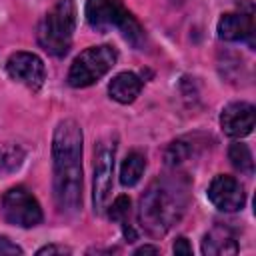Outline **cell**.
<instances>
[{"label":"cell","instance_id":"cell-1","mask_svg":"<svg viewBox=\"0 0 256 256\" xmlns=\"http://www.w3.org/2000/svg\"><path fill=\"white\" fill-rule=\"evenodd\" d=\"M54 200L62 214L82 206V130L74 120L58 122L52 138Z\"/></svg>","mask_w":256,"mask_h":256},{"label":"cell","instance_id":"cell-2","mask_svg":"<svg viewBox=\"0 0 256 256\" xmlns=\"http://www.w3.org/2000/svg\"><path fill=\"white\" fill-rule=\"evenodd\" d=\"M186 210V192L176 180H156L140 200V222L152 236L166 234Z\"/></svg>","mask_w":256,"mask_h":256},{"label":"cell","instance_id":"cell-3","mask_svg":"<svg viewBox=\"0 0 256 256\" xmlns=\"http://www.w3.org/2000/svg\"><path fill=\"white\" fill-rule=\"evenodd\" d=\"M74 28H76L74 0H58L38 24V42L48 54L62 58L70 50Z\"/></svg>","mask_w":256,"mask_h":256},{"label":"cell","instance_id":"cell-4","mask_svg":"<svg viewBox=\"0 0 256 256\" xmlns=\"http://www.w3.org/2000/svg\"><path fill=\"white\" fill-rule=\"evenodd\" d=\"M86 20L98 32H108L120 28L124 38L134 46L142 44L144 32L136 18L126 10L122 0H88L86 2Z\"/></svg>","mask_w":256,"mask_h":256},{"label":"cell","instance_id":"cell-5","mask_svg":"<svg viewBox=\"0 0 256 256\" xmlns=\"http://www.w3.org/2000/svg\"><path fill=\"white\" fill-rule=\"evenodd\" d=\"M118 60V52L110 44L90 46L74 58L68 70V84L74 88H86L98 82Z\"/></svg>","mask_w":256,"mask_h":256},{"label":"cell","instance_id":"cell-6","mask_svg":"<svg viewBox=\"0 0 256 256\" xmlns=\"http://www.w3.org/2000/svg\"><path fill=\"white\" fill-rule=\"evenodd\" d=\"M116 136H104L94 148V182H92V200L94 210L102 212L112 188V174H114V158H116Z\"/></svg>","mask_w":256,"mask_h":256},{"label":"cell","instance_id":"cell-7","mask_svg":"<svg viewBox=\"0 0 256 256\" xmlns=\"http://www.w3.org/2000/svg\"><path fill=\"white\" fill-rule=\"evenodd\" d=\"M2 214L6 222L20 228H32L42 222V208L24 186H14L4 194Z\"/></svg>","mask_w":256,"mask_h":256},{"label":"cell","instance_id":"cell-8","mask_svg":"<svg viewBox=\"0 0 256 256\" xmlns=\"http://www.w3.org/2000/svg\"><path fill=\"white\" fill-rule=\"evenodd\" d=\"M8 76L30 90H38L44 84L46 68L44 62L32 52H14L6 62Z\"/></svg>","mask_w":256,"mask_h":256},{"label":"cell","instance_id":"cell-9","mask_svg":"<svg viewBox=\"0 0 256 256\" xmlns=\"http://www.w3.org/2000/svg\"><path fill=\"white\" fill-rule=\"evenodd\" d=\"M208 198L222 212H236L242 210L246 204V192L242 184L226 174L214 176V180L208 186Z\"/></svg>","mask_w":256,"mask_h":256},{"label":"cell","instance_id":"cell-10","mask_svg":"<svg viewBox=\"0 0 256 256\" xmlns=\"http://www.w3.org/2000/svg\"><path fill=\"white\" fill-rule=\"evenodd\" d=\"M254 122H256V112L254 106L248 102H232L220 114V126L232 138L248 136L254 128Z\"/></svg>","mask_w":256,"mask_h":256},{"label":"cell","instance_id":"cell-11","mask_svg":"<svg viewBox=\"0 0 256 256\" xmlns=\"http://www.w3.org/2000/svg\"><path fill=\"white\" fill-rule=\"evenodd\" d=\"M218 36L228 42H238V40H250L254 36V20L250 14L244 12H230L224 14L218 22Z\"/></svg>","mask_w":256,"mask_h":256},{"label":"cell","instance_id":"cell-12","mask_svg":"<svg viewBox=\"0 0 256 256\" xmlns=\"http://www.w3.org/2000/svg\"><path fill=\"white\" fill-rule=\"evenodd\" d=\"M144 82L134 74V72H120L112 78V82L108 84V92L110 96L120 102V104H130L136 100V96L140 94Z\"/></svg>","mask_w":256,"mask_h":256},{"label":"cell","instance_id":"cell-13","mask_svg":"<svg viewBox=\"0 0 256 256\" xmlns=\"http://www.w3.org/2000/svg\"><path fill=\"white\" fill-rule=\"evenodd\" d=\"M202 252L206 256H226V254H236L238 244L232 236V232L224 226L212 228L204 240H202Z\"/></svg>","mask_w":256,"mask_h":256},{"label":"cell","instance_id":"cell-14","mask_svg":"<svg viewBox=\"0 0 256 256\" xmlns=\"http://www.w3.org/2000/svg\"><path fill=\"white\" fill-rule=\"evenodd\" d=\"M144 168H146V158L140 154V152H130L124 162H122V168H120V184L122 186H134L142 174H144Z\"/></svg>","mask_w":256,"mask_h":256},{"label":"cell","instance_id":"cell-15","mask_svg":"<svg viewBox=\"0 0 256 256\" xmlns=\"http://www.w3.org/2000/svg\"><path fill=\"white\" fill-rule=\"evenodd\" d=\"M228 158H230V162H232V166L236 170H240L246 176H252V172H254V160H252V152H250V148L246 144L234 142L228 148Z\"/></svg>","mask_w":256,"mask_h":256},{"label":"cell","instance_id":"cell-16","mask_svg":"<svg viewBox=\"0 0 256 256\" xmlns=\"http://www.w3.org/2000/svg\"><path fill=\"white\" fill-rule=\"evenodd\" d=\"M24 160V150L16 144H0V170L12 172Z\"/></svg>","mask_w":256,"mask_h":256},{"label":"cell","instance_id":"cell-17","mask_svg":"<svg viewBox=\"0 0 256 256\" xmlns=\"http://www.w3.org/2000/svg\"><path fill=\"white\" fill-rule=\"evenodd\" d=\"M4 254H22V248L16 246L10 238L0 236V256H4Z\"/></svg>","mask_w":256,"mask_h":256},{"label":"cell","instance_id":"cell-18","mask_svg":"<svg viewBox=\"0 0 256 256\" xmlns=\"http://www.w3.org/2000/svg\"><path fill=\"white\" fill-rule=\"evenodd\" d=\"M72 250L66 248V246H56V244H48V246H42L36 254L38 256H44V254H70Z\"/></svg>","mask_w":256,"mask_h":256},{"label":"cell","instance_id":"cell-19","mask_svg":"<svg viewBox=\"0 0 256 256\" xmlns=\"http://www.w3.org/2000/svg\"><path fill=\"white\" fill-rule=\"evenodd\" d=\"M174 254H184V256H190L192 254V246L188 244L186 238H178L174 242Z\"/></svg>","mask_w":256,"mask_h":256},{"label":"cell","instance_id":"cell-20","mask_svg":"<svg viewBox=\"0 0 256 256\" xmlns=\"http://www.w3.org/2000/svg\"><path fill=\"white\" fill-rule=\"evenodd\" d=\"M158 252L160 250L156 246H140V248L134 250V254H158Z\"/></svg>","mask_w":256,"mask_h":256}]
</instances>
